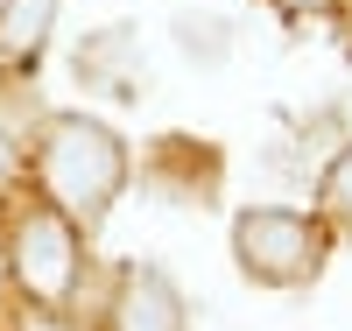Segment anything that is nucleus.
Wrapping results in <instances>:
<instances>
[{"label":"nucleus","instance_id":"423d86ee","mask_svg":"<svg viewBox=\"0 0 352 331\" xmlns=\"http://www.w3.org/2000/svg\"><path fill=\"white\" fill-rule=\"evenodd\" d=\"M317 219L331 226V239H338V233L352 239V148H338L331 169L317 176Z\"/></svg>","mask_w":352,"mask_h":331},{"label":"nucleus","instance_id":"f03ea898","mask_svg":"<svg viewBox=\"0 0 352 331\" xmlns=\"http://www.w3.org/2000/svg\"><path fill=\"white\" fill-rule=\"evenodd\" d=\"M232 261L254 289H303L324 275L331 261V226L317 212H289V204H254L232 219Z\"/></svg>","mask_w":352,"mask_h":331},{"label":"nucleus","instance_id":"7ed1b4c3","mask_svg":"<svg viewBox=\"0 0 352 331\" xmlns=\"http://www.w3.org/2000/svg\"><path fill=\"white\" fill-rule=\"evenodd\" d=\"M8 268L14 282L36 296V303H64V296L78 289V226L64 212H28L14 226V247H8Z\"/></svg>","mask_w":352,"mask_h":331},{"label":"nucleus","instance_id":"20e7f679","mask_svg":"<svg viewBox=\"0 0 352 331\" xmlns=\"http://www.w3.org/2000/svg\"><path fill=\"white\" fill-rule=\"evenodd\" d=\"M113 331H190V310H184V289H176L155 261H134L120 268V289H113Z\"/></svg>","mask_w":352,"mask_h":331},{"label":"nucleus","instance_id":"39448f33","mask_svg":"<svg viewBox=\"0 0 352 331\" xmlns=\"http://www.w3.org/2000/svg\"><path fill=\"white\" fill-rule=\"evenodd\" d=\"M50 21H56V0H8L0 8V50L36 64L43 43H50Z\"/></svg>","mask_w":352,"mask_h":331},{"label":"nucleus","instance_id":"6e6552de","mask_svg":"<svg viewBox=\"0 0 352 331\" xmlns=\"http://www.w3.org/2000/svg\"><path fill=\"white\" fill-rule=\"evenodd\" d=\"M14 176V148H8V134H0V184Z\"/></svg>","mask_w":352,"mask_h":331},{"label":"nucleus","instance_id":"f257e3e1","mask_svg":"<svg viewBox=\"0 0 352 331\" xmlns=\"http://www.w3.org/2000/svg\"><path fill=\"white\" fill-rule=\"evenodd\" d=\"M36 169H43V191L56 197V212L71 226H99L113 212V197L127 191V148L113 127L85 113H50L43 120V141H36Z\"/></svg>","mask_w":352,"mask_h":331},{"label":"nucleus","instance_id":"0eeeda50","mask_svg":"<svg viewBox=\"0 0 352 331\" xmlns=\"http://www.w3.org/2000/svg\"><path fill=\"white\" fill-rule=\"evenodd\" d=\"M275 8H282L289 21H310V14H338L345 0H275Z\"/></svg>","mask_w":352,"mask_h":331},{"label":"nucleus","instance_id":"1a4fd4ad","mask_svg":"<svg viewBox=\"0 0 352 331\" xmlns=\"http://www.w3.org/2000/svg\"><path fill=\"white\" fill-rule=\"evenodd\" d=\"M21 331H64V324H56V317H28Z\"/></svg>","mask_w":352,"mask_h":331},{"label":"nucleus","instance_id":"9b49d317","mask_svg":"<svg viewBox=\"0 0 352 331\" xmlns=\"http://www.w3.org/2000/svg\"><path fill=\"white\" fill-rule=\"evenodd\" d=\"M0 8H8V0H0Z\"/></svg>","mask_w":352,"mask_h":331},{"label":"nucleus","instance_id":"9d476101","mask_svg":"<svg viewBox=\"0 0 352 331\" xmlns=\"http://www.w3.org/2000/svg\"><path fill=\"white\" fill-rule=\"evenodd\" d=\"M0 275H8V254H0Z\"/></svg>","mask_w":352,"mask_h":331}]
</instances>
